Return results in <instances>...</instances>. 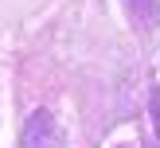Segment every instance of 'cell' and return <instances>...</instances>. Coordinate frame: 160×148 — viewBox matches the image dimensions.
<instances>
[{"mask_svg": "<svg viewBox=\"0 0 160 148\" xmlns=\"http://www.w3.org/2000/svg\"><path fill=\"white\" fill-rule=\"evenodd\" d=\"M55 144V125L47 113H31L28 132H23V148H51Z\"/></svg>", "mask_w": 160, "mask_h": 148, "instance_id": "cell-1", "label": "cell"}]
</instances>
